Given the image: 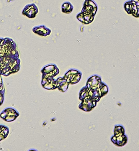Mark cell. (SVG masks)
Instances as JSON below:
<instances>
[{"instance_id":"1","label":"cell","mask_w":139,"mask_h":151,"mask_svg":"<svg viewBox=\"0 0 139 151\" xmlns=\"http://www.w3.org/2000/svg\"><path fill=\"white\" fill-rule=\"evenodd\" d=\"M62 12L66 14H70L73 10V6L70 2H64L62 6Z\"/></svg>"},{"instance_id":"2","label":"cell","mask_w":139,"mask_h":151,"mask_svg":"<svg viewBox=\"0 0 139 151\" xmlns=\"http://www.w3.org/2000/svg\"><path fill=\"white\" fill-rule=\"evenodd\" d=\"M50 32L51 31L50 30L45 28L44 26H42L36 29V32H37L39 35L46 37L50 34Z\"/></svg>"}]
</instances>
